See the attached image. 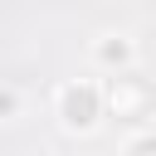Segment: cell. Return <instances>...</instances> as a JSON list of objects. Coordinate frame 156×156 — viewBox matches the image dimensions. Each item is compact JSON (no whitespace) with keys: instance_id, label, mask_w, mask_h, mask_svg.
<instances>
[{"instance_id":"1","label":"cell","mask_w":156,"mask_h":156,"mask_svg":"<svg viewBox=\"0 0 156 156\" xmlns=\"http://www.w3.org/2000/svg\"><path fill=\"white\" fill-rule=\"evenodd\" d=\"M54 117L68 136H93L107 117V88L93 78H68L54 93Z\"/></svg>"},{"instance_id":"2","label":"cell","mask_w":156,"mask_h":156,"mask_svg":"<svg viewBox=\"0 0 156 156\" xmlns=\"http://www.w3.org/2000/svg\"><path fill=\"white\" fill-rule=\"evenodd\" d=\"M136 58H141V49H136V39L122 34V29H107V34L93 39V63H98L102 73H132Z\"/></svg>"},{"instance_id":"3","label":"cell","mask_w":156,"mask_h":156,"mask_svg":"<svg viewBox=\"0 0 156 156\" xmlns=\"http://www.w3.org/2000/svg\"><path fill=\"white\" fill-rule=\"evenodd\" d=\"M146 102H151V88H146V83H136L132 73H112L107 112H117V117H141V112H146Z\"/></svg>"},{"instance_id":"4","label":"cell","mask_w":156,"mask_h":156,"mask_svg":"<svg viewBox=\"0 0 156 156\" xmlns=\"http://www.w3.org/2000/svg\"><path fill=\"white\" fill-rule=\"evenodd\" d=\"M122 151H127V156H156V127H141V132H132V136L122 141Z\"/></svg>"},{"instance_id":"5","label":"cell","mask_w":156,"mask_h":156,"mask_svg":"<svg viewBox=\"0 0 156 156\" xmlns=\"http://www.w3.org/2000/svg\"><path fill=\"white\" fill-rule=\"evenodd\" d=\"M10 117H20V88L0 83V122H10Z\"/></svg>"}]
</instances>
